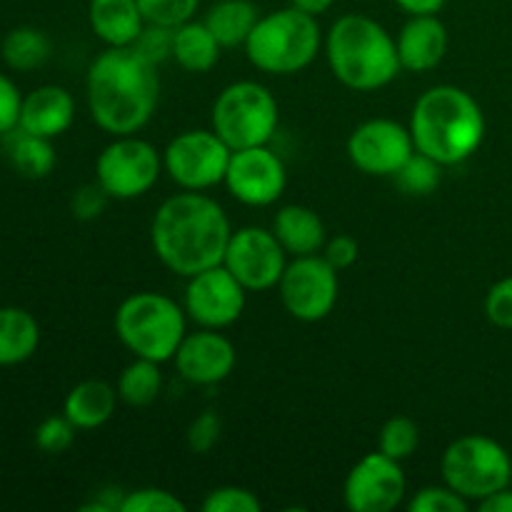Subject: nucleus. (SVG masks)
Masks as SVG:
<instances>
[{"label": "nucleus", "instance_id": "1", "mask_svg": "<svg viewBox=\"0 0 512 512\" xmlns=\"http://www.w3.org/2000/svg\"><path fill=\"white\" fill-rule=\"evenodd\" d=\"M230 235L233 228L223 205L195 190L163 200L150 223L155 258L180 278L223 265Z\"/></svg>", "mask_w": 512, "mask_h": 512}, {"label": "nucleus", "instance_id": "2", "mask_svg": "<svg viewBox=\"0 0 512 512\" xmlns=\"http://www.w3.org/2000/svg\"><path fill=\"white\" fill-rule=\"evenodd\" d=\"M90 118L100 130L135 135L153 118L160 100L158 65L140 55L133 45L105 48L85 75Z\"/></svg>", "mask_w": 512, "mask_h": 512}, {"label": "nucleus", "instance_id": "3", "mask_svg": "<svg viewBox=\"0 0 512 512\" xmlns=\"http://www.w3.org/2000/svg\"><path fill=\"white\" fill-rule=\"evenodd\" d=\"M410 133L415 150L440 165L465 163L485 140V115L478 100L458 85L428 88L413 105Z\"/></svg>", "mask_w": 512, "mask_h": 512}, {"label": "nucleus", "instance_id": "4", "mask_svg": "<svg viewBox=\"0 0 512 512\" xmlns=\"http://www.w3.org/2000/svg\"><path fill=\"white\" fill-rule=\"evenodd\" d=\"M325 58L335 80L358 93L385 88L400 75L398 43L383 23L363 13L340 15L325 35Z\"/></svg>", "mask_w": 512, "mask_h": 512}, {"label": "nucleus", "instance_id": "5", "mask_svg": "<svg viewBox=\"0 0 512 512\" xmlns=\"http://www.w3.org/2000/svg\"><path fill=\"white\" fill-rule=\"evenodd\" d=\"M320 45L323 33L318 18L290 5L260 15L243 48L260 73L293 75L318 58Z\"/></svg>", "mask_w": 512, "mask_h": 512}, {"label": "nucleus", "instance_id": "6", "mask_svg": "<svg viewBox=\"0 0 512 512\" xmlns=\"http://www.w3.org/2000/svg\"><path fill=\"white\" fill-rule=\"evenodd\" d=\"M188 315L173 298L155 290L128 295L115 310V335L133 358L165 363L185 338Z\"/></svg>", "mask_w": 512, "mask_h": 512}, {"label": "nucleus", "instance_id": "7", "mask_svg": "<svg viewBox=\"0 0 512 512\" xmlns=\"http://www.w3.org/2000/svg\"><path fill=\"white\" fill-rule=\"evenodd\" d=\"M213 130L233 150L268 145L278 130V100L255 80H238L213 103Z\"/></svg>", "mask_w": 512, "mask_h": 512}, {"label": "nucleus", "instance_id": "8", "mask_svg": "<svg viewBox=\"0 0 512 512\" xmlns=\"http://www.w3.org/2000/svg\"><path fill=\"white\" fill-rule=\"evenodd\" d=\"M443 483L470 503H480L488 495L508 488L512 460L508 450L485 435H463L445 448L440 460Z\"/></svg>", "mask_w": 512, "mask_h": 512}, {"label": "nucleus", "instance_id": "9", "mask_svg": "<svg viewBox=\"0 0 512 512\" xmlns=\"http://www.w3.org/2000/svg\"><path fill=\"white\" fill-rule=\"evenodd\" d=\"M163 155L138 135H118L95 160V183L108 198L133 200L150 193L163 173Z\"/></svg>", "mask_w": 512, "mask_h": 512}, {"label": "nucleus", "instance_id": "10", "mask_svg": "<svg viewBox=\"0 0 512 512\" xmlns=\"http://www.w3.org/2000/svg\"><path fill=\"white\" fill-rule=\"evenodd\" d=\"M230 155L233 148L213 128L185 130L163 150V168L175 185L203 193L225 183Z\"/></svg>", "mask_w": 512, "mask_h": 512}, {"label": "nucleus", "instance_id": "11", "mask_svg": "<svg viewBox=\"0 0 512 512\" xmlns=\"http://www.w3.org/2000/svg\"><path fill=\"white\" fill-rule=\"evenodd\" d=\"M338 270L323 255H300L288 263L278 283L283 308L300 323H318L338 303Z\"/></svg>", "mask_w": 512, "mask_h": 512}, {"label": "nucleus", "instance_id": "12", "mask_svg": "<svg viewBox=\"0 0 512 512\" xmlns=\"http://www.w3.org/2000/svg\"><path fill=\"white\" fill-rule=\"evenodd\" d=\"M223 265L248 293H265V290L278 288L288 268V253L273 230L245 225L230 235Z\"/></svg>", "mask_w": 512, "mask_h": 512}, {"label": "nucleus", "instance_id": "13", "mask_svg": "<svg viewBox=\"0 0 512 512\" xmlns=\"http://www.w3.org/2000/svg\"><path fill=\"white\" fill-rule=\"evenodd\" d=\"M245 295L248 290L238 283V278L225 265H215L190 275L183 308L198 328L223 330L238 323L245 310Z\"/></svg>", "mask_w": 512, "mask_h": 512}, {"label": "nucleus", "instance_id": "14", "mask_svg": "<svg viewBox=\"0 0 512 512\" xmlns=\"http://www.w3.org/2000/svg\"><path fill=\"white\" fill-rule=\"evenodd\" d=\"M413 153L415 143L410 128L390 118L365 120L348 138L350 163L360 173L375 178H393Z\"/></svg>", "mask_w": 512, "mask_h": 512}, {"label": "nucleus", "instance_id": "15", "mask_svg": "<svg viewBox=\"0 0 512 512\" xmlns=\"http://www.w3.org/2000/svg\"><path fill=\"white\" fill-rule=\"evenodd\" d=\"M408 493L400 460L385 453H370L350 468L343 485L345 508L353 512H390L398 508Z\"/></svg>", "mask_w": 512, "mask_h": 512}, {"label": "nucleus", "instance_id": "16", "mask_svg": "<svg viewBox=\"0 0 512 512\" xmlns=\"http://www.w3.org/2000/svg\"><path fill=\"white\" fill-rule=\"evenodd\" d=\"M288 185V170L278 153L268 145L233 150L225 173V188L235 200L250 208H268L278 203Z\"/></svg>", "mask_w": 512, "mask_h": 512}, {"label": "nucleus", "instance_id": "17", "mask_svg": "<svg viewBox=\"0 0 512 512\" xmlns=\"http://www.w3.org/2000/svg\"><path fill=\"white\" fill-rule=\"evenodd\" d=\"M173 363L185 383L208 388L230 378L238 363V353L220 330L200 328L195 333H185L183 343L175 350Z\"/></svg>", "mask_w": 512, "mask_h": 512}, {"label": "nucleus", "instance_id": "18", "mask_svg": "<svg viewBox=\"0 0 512 512\" xmlns=\"http://www.w3.org/2000/svg\"><path fill=\"white\" fill-rule=\"evenodd\" d=\"M395 43L403 70L428 73L438 68L448 53V28L438 15H410Z\"/></svg>", "mask_w": 512, "mask_h": 512}, {"label": "nucleus", "instance_id": "19", "mask_svg": "<svg viewBox=\"0 0 512 512\" xmlns=\"http://www.w3.org/2000/svg\"><path fill=\"white\" fill-rule=\"evenodd\" d=\"M75 120V100L63 85H40L23 98L18 128L40 138L55 140Z\"/></svg>", "mask_w": 512, "mask_h": 512}, {"label": "nucleus", "instance_id": "20", "mask_svg": "<svg viewBox=\"0 0 512 512\" xmlns=\"http://www.w3.org/2000/svg\"><path fill=\"white\" fill-rule=\"evenodd\" d=\"M88 23L108 48H125L143 33L145 18L138 0H90Z\"/></svg>", "mask_w": 512, "mask_h": 512}, {"label": "nucleus", "instance_id": "21", "mask_svg": "<svg viewBox=\"0 0 512 512\" xmlns=\"http://www.w3.org/2000/svg\"><path fill=\"white\" fill-rule=\"evenodd\" d=\"M270 230L280 240L285 253L293 255V258L323 253V245L328 240L323 218L308 205H283L275 213Z\"/></svg>", "mask_w": 512, "mask_h": 512}, {"label": "nucleus", "instance_id": "22", "mask_svg": "<svg viewBox=\"0 0 512 512\" xmlns=\"http://www.w3.org/2000/svg\"><path fill=\"white\" fill-rule=\"evenodd\" d=\"M118 400V388L105 380H83L65 395L63 413L78 430H95L113 418Z\"/></svg>", "mask_w": 512, "mask_h": 512}, {"label": "nucleus", "instance_id": "23", "mask_svg": "<svg viewBox=\"0 0 512 512\" xmlns=\"http://www.w3.org/2000/svg\"><path fill=\"white\" fill-rule=\"evenodd\" d=\"M40 345V325L25 308H0V368H13L35 355Z\"/></svg>", "mask_w": 512, "mask_h": 512}, {"label": "nucleus", "instance_id": "24", "mask_svg": "<svg viewBox=\"0 0 512 512\" xmlns=\"http://www.w3.org/2000/svg\"><path fill=\"white\" fill-rule=\"evenodd\" d=\"M223 45L215 40L203 20H188L178 25L173 35V60L188 73H208L220 60Z\"/></svg>", "mask_w": 512, "mask_h": 512}, {"label": "nucleus", "instance_id": "25", "mask_svg": "<svg viewBox=\"0 0 512 512\" xmlns=\"http://www.w3.org/2000/svg\"><path fill=\"white\" fill-rule=\"evenodd\" d=\"M5 138V155L15 173L28 180H43L53 173L55 168V148L53 140L40 138V135L25 133L15 128L13 133L3 135Z\"/></svg>", "mask_w": 512, "mask_h": 512}, {"label": "nucleus", "instance_id": "26", "mask_svg": "<svg viewBox=\"0 0 512 512\" xmlns=\"http://www.w3.org/2000/svg\"><path fill=\"white\" fill-rule=\"evenodd\" d=\"M258 18V8L250 0H218L208 10L203 23L223 48H238L248 43Z\"/></svg>", "mask_w": 512, "mask_h": 512}, {"label": "nucleus", "instance_id": "27", "mask_svg": "<svg viewBox=\"0 0 512 512\" xmlns=\"http://www.w3.org/2000/svg\"><path fill=\"white\" fill-rule=\"evenodd\" d=\"M50 53H53L50 38L40 28H33V25L13 28L3 38V45H0V55H3L5 65L20 70V73H28V70L45 65Z\"/></svg>", "mask_w": 512, "mask_h": 512}, {"label": "nucleus", "instance_id": "28", "mask_svg": "<svg viewBox=\"0 0 512 512\" xmlns=\"http://www.w3.org/2000/svg\"><path fill=\"white\" fill-rule=\"evenodd\" d=\"M163 390V373L160 363L145 358H135L125 365L118 378V398L130 408H148L158 400Z\"/></svg>", "mask_w": 512, "mask_h": 512}, {"label": "nucleus", "instance_id": "29", "mask_svg": "<svg viewBox=\"0 0 512 512\" xmlns=\"http://www.w3.org/2000/svg\"><path fill=\"white\" fill-rule=\"evenodd\" d=\"M395 185L403 195L410 198H425V195H433L438 190L440 180H443V165L438 160H433L430 155L415 150L408 160L403 163V168L393 175Z\"/></svg>", "mask_w": 512, "mask_h": 512}, {"label": "nucleus", "instance_id": "30", "mask_svg": "<svg viewBox=\"0 0 512 512\" xmlns=\"http://www.w3.org/2000/svg\"><path fill=\"white\" fill-rule=\"evenodd\" d=\"M420 445V428L408 415H393L380 430L378 450L393 460H408Z\"/></svg>", "mask_w": 512, "mask_h": 512}, {"label": "nucleus", "instance_id": "31", "mask_svg": "<svg viewBox=\"0 0 512 512\" xmlns=\"http://www.w3.org/2000/svg\"><path fill=\"white\" fill-rule=\"evenodd\" d=\"M138 5L143 10L145 23L178 28L195 18L200 0H138Z\"/></svg>", "mask_w": 512, "mask_h": 512}, {"label": "nucleus", "instance_id": "32", "mask_svg": "<svg viewBox=\"0 0 512 512\" xmlns=\"http://www.w3.org/2000/svg\"><path fill=\"white\" fill-rule=\"evenodd\" d=\"M75 433H78V428L65 418V413L50 415L35 428V445L45 455H63L65 450L73 448Z\"/></svg>", "mask_w": 512, "mask_h": 512}, {"label": "nucleus", "instance_id": "33", "mask_svg": "<svg viewBox=\"0 0 512 512\" xmlns=\"http://www.w3.org/2000/svg\"><path fill=\"white\" fill-rule=\"evenodd\" d=\"M188 505L163 488H138L125 493L120 512H185Z\"/></svg>", "mask_w": 512, "mask_h": 512}, {"label": "nucleus", "instance_id": "34", "mask_svg": "<svg viewBox=\"0 0 512 512\" xmlns=\"http://www.w3.org/2000/svg\"><path fill=\"white\" fill-rule=\"evenodd\" d=\"M263 503L258 495L240 485H220L210 490L208 498L203 500V512H260Z\"/></svg>", "mask_w": 512, "mask_h": 512}, {"label": "nucleus", "instance_id": "35", "mask_svg": "<svg viewBox=\"0 0 512 512\" xmlns=\"http://www.w3.org/2000/svg\"><path fill=\"white\" fill-rule=\"evenodd\" d=\"M470 500L455 493L450 485H428L418 490L408 503L410 512H468Z\"/></svg>", "mask_w": 512, "mask_h": 512}, {"label": "nucleus", "instance_id": "36", "mask_svg": "<svg viewBox=\"0 0 512 512\" xmlns=\"http://www.w3.org/2000/svg\"><path fill=\"white\" fill-rule=\"evenodd\" d=\"M173 35L175 28H165V25H153L145 23L143 33L138 35V40L133 43V48L140 55L150 60V63L160 65L168 58H173Z\"/></svg>", "mask_w": 512, "mask_h": 512}, {"label": "nucleus", "instance_id": "37", "mask_svg": "<svg viewBox=\"0 0 512 512\" xmlns=\"http://www.w3.org/2000/svg\"><path fill=\"white\" fill-rule=\"evenodd\" d=\"M220 435H223V420L213 410H205L190 423L188 448L198 455H208L220 443Z\"/></svg>", "mask_w": 512, "mask_h": 512}, {"label": "nucleus", "instance_id": "38", "mask_svg": "<svg viewBox=\"0 0 512 512\" xmlns=\"http://www.w3.org/2000/svg\"><path fill=\"white\" fill-rule=\"evenodd\" d=\"M485 315L495 328L512 330V278H503L485 295Z\"/></svg>", "mask_w": 512, "mask_h": 512}, {"label": "nucleus", "instance_id": "39", "mask_svg": "<svg viewBox=\"0 0 512 512\" xmlns=\"http://www.w3.org/2000/svg\"><path fill=\"white\" fill-rule=\"evenodd\" d=\"M20 110H23V95L18 85L0 73V138L18 128Z\"/></svg>", "mask_w": 512, "mask_h": 512}, {"label": "nucleus", "instance_id": "40", "mask_svg": "<svg viewBox=\"0 0 512 512\" xmlns=\"http://www.w3.org/2000/svg\"><path fill=\"white\" fill-rule=\"evenodd\" d=\"M105 205H108V193H105L98 183L83 185V188L75 190L73 198H70V213L78 220H85V223H88V220H95L103 215Z\"/></svg>", "mask_w": 512, "mask_h": 512}, {"label": "nucleus", "instance_id": "41", "mask_svg": "<svg viewBox=\"0 0 512 512\" xmlns=\"http://www.w3.org/2000/svg\"><path fill=\"white\" fill-rule=\"evenodd\" d=\"M360 245L353 235H335V238L325 240L323 245V258L333 265L335 270H348L358 263Z\"/></svg>", "mask_w": 512, "mask_h": 512}, {"label": "nucleus", "instance_id": "42", "mask_svg": "<svg viewBox=\"0 0 512 512\" xmlns=\"http://www.w3.org/2000/svg\"><path fill=\"white\" fill-rule=\"evenodd\" d=\"M125 493L120 488H105L95 495L93 503L83 505V512H120V505H123Z\"/></svg>", "mask_w": 512, "mask_h": 512}, {"label": "nucleus", "instance_id": "43", "mask_svg": "<svg viewBox=\"0 0 512 512\" xmlns=\"http://www.w3.org/2000/svg\"><path fill=\"white\" fill-rule=\"evenodd\" d=\"M448 0H395L403 13L408 15H438Z\"/></svg>", "mask_w": 512, "mask_h": 512}, {"label": "nucleus", "instance_id": "44", "mask_svg": "<svg viewBox=\"0 0 512 512\" xmlns=\"http://www.w3.org/2000/svg\"><path fill=\"white\" fill-rule=\"evenodd\" d=\"M478 508L483 512H512V488L508 485V488L488 495L485 500H480Z\"/></svg>", "mask_w": 512, "mask_h": 512}, {"label": "nucleus", "instance_id": "45", "mask_svg": "<svg viewBox=\"0 0 512 512\" xmlns=\"http://www.w3.org/2000/svg\"><path fill=\"white\" fill-rule=\"evenodd\" d=\"M290 5L298 10H303V13L313 15V18H318V15L328 13V10L333 8L335 0H290Z\"/></svg>", "mask_w": 512, "mask_h": 512}, {"label": "nucleus", "instance_id": "46", "mask_svg": "<svg viewBox=\"0 0 512 512\" xmlns=\"http://www.w3.org/2000/svg\"><path fill=\"white\" fill-rule=\"evenodd\" d=\"M510 488H512V478H510Z\"/></svg>", "mask_w": 512, "mask_h": 512}]
</instances>
